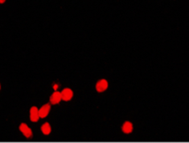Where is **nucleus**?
<instances>
[{
  "instance_id": "1",
  "label": "nucleus",
  "mask_w": 189,
  "mask_h": 143,
  "mask_svg": "<svg viewBox=\"0 0 189 143\" xmlns=\"http://www.w3.org/2000/svg\"><path fill=\"white\" fill-rule=\"evenodd\" d=\"M20 130H21V132L24 135L25 137H27V138L32 137V136H33V131H32V129H31L25 123H22V124L20 125Z\"/></svg>"
},
{
  "instance_id": "2",
  "label": "nucleus",
  "mask_w": 189,
  "mask_h": 143,
  "mask_svg": "<svg viewBox=\"0 0 189 143\" xmlns=\"http://www.w3.org/2000/svg\"><path fill=\"white\" fill-rule=\"evenodd\" d=\"M30 119L32 122H37L40 119L39 109L36 106H33L30 109Z\"/></svg>"
},
{
  "instance_id": "3",
  "label": "nucleus",
  "mask_w": 189,
  "mask_h": 143,
  "mask_svg": "<svg viewBox=\"0 0 189 143\" xmlns=\"http://www.w3.org/2000/svg\"><path fill=\"white\" fill-rule=\"evenodd\" d=\"M109 87V83L106 79H100L97 82L96 84V90L98 92H103L105 91Z\"/></svg>"
},
{
  "instance_id": "4",
  "label": "nucleus",
  "mask_w": 189,
  "mask_h": 143,
  "mask_svg": "<svg viewBox=\"0 0 189 143\" xmlns=\"http://www.w3.org/2000/svg\"><path fill=\"white\" fill-rule=\"evenodd\" d=\"M61 97H62V100L65 101V102H68L70 100L72 99L73 97V91L69 89V88H66L64 89L62 91H61Z\"/></svg>"
},
{
  "instance_id": "5",
  "label": "nucleus",
  "mask_w": 189,
  "mask_h": 143,
  "mask_svg": "<svg viewBox=\"0 0 189 143\" xmlns=\"http://www.w3.org/2000/svg\"><path fill=\"white\" fill-rule=\"evenodd\" d=\"M62 100L61 97V92L56 91L52 93V95L50 96V103L51 104H58L60 102V101Z\"/></svg>"
},
{
  "instance_id": "6",
  "label": "nucleus",
  "mask_w": 189,
  "mask_h": 143,
  "mask_svg": "<svg viewBox=\"0 0 189 143\" xmlns=\"http://www.w3.org/2000/svg\"><path fill=\"white\" fill-rule=\"evenodd\" d=\"M50 103H47L45 105H43L40 109H39V115H40V118H45L48 115L49 112H50Z\"/></svg>"
},
{
  "instance_id": "7",
  "label": "nucleus",
  "mask_w": 189,
  "mask_h": 143,
  "mask_svg": "<svg viewBox=\"0 0 189 143\" xmlns=\"http://www.w3.org/2000/svg\"><path fill=\"white\" fill-rule=\"evenodd\" d=\"M133 129H134V126H133V124H132L131 122H129V121L125 122V123L122 125V126H121V130H122V132L125 133V134L131 133V132L133 131Z\"/></svg>"
},
{
  "instance_id": "8",
  "label": "nucleus",
  "mask_w": 189,
  "mask_h": 143,
  "mask_svg": "<svg viewBox=\"0 0 189 143\" xmlns=\"http://www.w3.org/2000/svg\"><path fill=\"white\" fill-rule=\"evenodd\" d=\"M41 131H42V133L45 134V135L50 134V132H51V126H50V124L47 123V122L45 123V124H43L42 126H41Z\"/></svg>"
},
{
  "instance_id": "9",
  "label": "nucleus",
  "mask_w": 189,
  "mask_h": 143,
  "mask_svg": "<svg viewBox=\"0 0 189 143\" xmlns=\"http://www.w3.org/2000/svg\"><path fill=\"white\" fill-rule=\"evenodd\" d=\"M6 2V0H0V4H3Z\"/></svg>"
},
{
  "instance_id": "10",
  "label": "nucleus",
  "mask_w": 189,
  "mask_h": 143,
  "mask_svg": "<svg viewBox=\"0 0 189 143\" xmlns=\"http://www.w3.org/2000/svg\"><path fill=\"white\" fill-rule=\"evenodd\" d=\"M0 89H1V84H0Z\"/></svg>"
}]
</instances>
